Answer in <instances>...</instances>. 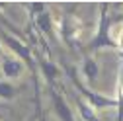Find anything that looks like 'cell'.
<instances>
[{"instance_id":"cell-3","label":"cell","mask_w":123,"mask_h":121,"mask_svg":"<svg viewBox=\"0 0 123 121\" xmlns=\"http://www.w3.org/2000/svg\"><path fill=\"white\" fill-rule=\"evenodd\" d=\"M82 29H84V24L72 12L61 16V20H59V37L68 49H78L80 47Z\"/></svg>"},{"instance_id":"cell-6","label":"cell","mask_w":123,"mask_h":121,"mask_svg":"<svg viewBox=\"0 0 123 121\" xmlns=\"http://www.w3.org/2000/svg\"><path fill=\"white\" fill-rule=\"evenodd\" d=\"M31 27L35 29V31H37L41 37H47V39H51V41L57 37V33H55V22H53V16H51L47 10L41 12L39 16L33 20Z\"/></svg>"},{"instance_id":"cell-10","label":"cell","mask_w":123,"mask_h":121,"mask_svg":"<svg viewBox=\"0 0 123 121\" xmlns=\"http://www.w3.org/2000/svg\"><path fill=\"white\" fill-rule=\"evenodd\" d=\"M113 98L117 102V119L115 121H123V53H121V60H119V70H117V82H115Z\"/></svg>"},{"instance_id":"cell-11","label":"cell","mask_w":123,"mask_h":121,"mask_svg":"<svg viewBox=\"0 0 123 121\" xmlns=\"http://www.w3.org/2000/svg\"><path fill=\"white\" fill-rule=\"evenodd\" d=\"M20 90L14 86L10 80H0V100H4V102H12V100H16Z\"/></svg>"},{"instance_id":"cell-4","label":"cell","mask_w":123,"mask_h":121,"mask_svg":"<svg viewBox=\"0 0 123 121\" xmlns=\"http://www.w3.org/2000/svg\"><path fill=\"white\" fill-rule=\"evenodd\" d=\"M47 92H49V98L53 103V113L57 115V119L59 121H76L70 103L67 102V98L63 94V88L53 86V88H47Z\"/></svg>"},{"instance_id":"cell-12","label":"cell","mask_w":123,"mask_h":121,"mask_svg":"<svg viewBox=\"0 0 123 121\" xmlns=\"http://www.w3.org/2000/svg\"><path fill=\"white\" fill-rule=\"evenodd\" d=\"M4 55H6V53H4V49H2V43H0V59H2Z\"/></svg>"},{"instance_id":"cell-9","label":"cell","mask_w":123,"mask_h":121,"mask_svg":"<svg viewBox=\"0 0 123 121\" xmlns=\"http://www.w3.org/2000/svg\"><path fill=\"white\" fill-rule=\"evenodd\" d=\"M70 98L74 100V103H76V109H78V113H80L82 121H102V119L98 117L96 109L92 108V105H88V103L82 100V96H80V94L72 92V94H70Z\"/></svg>"},{"instance_id":"cell-7","label":"cell","mask_w":123,"mask_h":121,"mask_svg":"<svg viewBox=\"0 0 123 121\" xmlns=\"http://www.w3.org/2000/svg\"><path fill=\"white\" fill-rule=\"evenodd\" d=\"M0 60H2V63H0V72H2L4 78H10V80L20 78L22 74H24V70H25V65L22 63L20 59H16V57L4 55Z\"/></svg>"},{"instance_id":"cell-2","label":"cell","mask_w":123,"mask_h":121,"mask_svg":"<svg viewBox=\"0 0 123 121\" xmlns=\"http://www.w3.org/2000/svg\"><path fill=\"white\" fill-rule=\"evenodd\" d=\"M110 4H100V16H98V25H96V31L92 35V39L84 45V51L86 55H94V53H100V51H119L115 39L111 37V24L117 22V20H111L110 18Z\"/></svg>"},{"instance_id":"cell-8","label":"cell","mask_w":123,"mask_h":121,"mask_svg":"<svg viewBox=\"0 0 123 121\" xmlns=\"http://www.w3.org/2000/svg\"><path fill=\"white\" fill-rule=\"evenodd\" d=\"M80 72H82V78L90 86L96 84V78H98V74H100V65L96 63V59L92 57V55H86L84 57L82 65H80Z\"/></svg>"},{"instance_id":"cell-5","label":"cell","mask_w":123,"mask_h":121,"mask_svg":"<svg viewBox=\"0 0 123 121\" xmlns=\"http://www.w3.org/2000/svg\"><path fill=\"white\" fill-rule=\"evenodd\" d=\"M35 63H37V68L41 70L45 82H47V88H53L57 86V78L61 76V68L57 67V63L51 60V55H47L45 51H35Z\"/></svg>"},{"instance_id":"cell-1","label":"cell","mask_w":123,"mask_h":121,"mask_svg":"<svg viewBox=\"0 0 123 121\" xmlns=\"http://www.w3.org/2000/svg\"><path fill=\"white\" fill-rule=\"evenodd\" d=\"M63 72H65V76L70 80V84H72V88H74V92L80 94L82 100H84L88 105H92L96 111H100V109H113V108L117 109V102H115V98H113V96H104V94L96 92L94 88L86 86L84 80L80 78L78 70H76L74 67H70L68 63H63Z\"/></svg>"}]
</instances>
